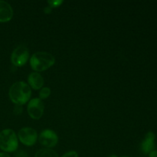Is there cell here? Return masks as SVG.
<instances>
[{"instance_id": "cell-7", "label": "cell", "mask_w": 157, "mask_h": 157, "mask_svg": "<svg viewBox=\"0 0 157 157\" xmlns=\"http://www.w3.org/2000/svg\"><path fill=\"white\" fill-rule=\"evenodd\" d=\"M38 141L44 147L50 149L55 147L58 144V135L53 130L46 129L41 132L38 136Z\"/></svg>"}, {"instance_id": "cell-13", "label": "cell", "mask_w": 157, "mask_h": 157, "mask_svg": "<svg viewBox=\"0 0 157 157\" xmlns=\"http://www.w3.org/2000/svg\"><path fill=\"white\" fill-rule=\"evenodd\" d=\"M48 3L49 4V6L50 7H58V6H61L63 3L62 0H58V1H48Z\"/></svg>"}, {"instance_id": "cell-11", "label": "cell", "mask_w": 157, "mask_h": 157, "mask_svg": "<svg viewBox=\"0 0 157 157\" xmlns=\"http://www.w3.org/2000/svg\"><path fill=\"white\" fill-rule=\"evenodd\" d=\"M35 157H58V155L52 149L43 148L35 153Z\"/></svg>"}, {"instance_id": "cell-1", "label": "cell", "mask_w": 157, "mask_h": 157, "mask_svg": "<svg viewBox=\"0 0 157 157\" xmlns=\"http://www.w3.org/2000/svg\"><path fill=\"white\" fill-rule=\"evenodd\" d=\"M9 98L17 105L25 104L32 95L31 87L23 81H18L11 86L9 92Z\"/></svg>"}, {"instance_id": "cell-3", "label": "cell", "mask_w": 157, "mask_h": 157, "mask_svg": "<svg viewBox=\"0 0 157 157\" xmlns=\"http://www.w3.org/2000/svg\"><path fill=\"white\" fill-rule=\"evenodd\" d=\"M18 136L15 131L6 129L0 132V149L5 153H12L18 149Z\"/></svg>"}, {"instance_id": "cell-2", "label": "cell", "mask_w": 157, "mask_h": 157, "mask_svg": "<svg viewBox=\"0 0 157 157\" xmlns=\"http://www.w3.org/2000/svg\"><path fill=\"white\" fill-rule=\"evenodd\" d=\"M55 63V58L48 52H38L30 58V65L35 72L44 71Z\"/></svg>"}, {"instance_id": "cell-16", "label": "cell", "mask_w": 157, "mask_h": 157, "mask_svg": "<svg viewBox=\"0 0 157 157\" xmlns=\"http://www.w3.org/2000/svg\"><path fill=\"white\" fill-rule=\"evenodd\" d=\"M51 12H52V7H50V6H48V7L44 9V12L45 13H50Z\"/></svg>"}, {"instance_id": "cell-6", "label": "cell", "mask_w": 157, "mask_h": 157, "mask_svg": "<svg viewBox=\"0 0 157 157\" xmlns=\"http://www.w3.org/2000/svg\"><path fill=\"white\" fill-rule=\"evenodd\" d=\"M44 103L39 98H33L28 104V113L34 120L40 119L44 113Z\"/></svg>"}, {"instance_id": "cell-8", "label": "cell", "mask_w": 157, "mask_h": 157, "mask_svg": "<svg viewBox=\"0 0 157 157\" xmlns=\"http://www.w3.org/2000/svg\"><path fill=\"white\" fill-rule=\"evenodd\" d=\"M13 16V9L7 2L0 0V22H7Z\"/></svg>"}, {"instance_id": "cell-5", "label": "cell", "mask_w": 157, "mask_h": 157, "mask_svg": "<svg viewBox=\"0 0 157 157\" xmlns=\"http://www.w3.org/2000/svg\"><path fill=\"white\" fill-rule=\"evenodd\" d=\"M18 139L20 142L27 147H32L37 142L38 133L32 127H23L18 131Z\"/></svg>"}, {"instance_id": "cell-10", "label": "cell", "mask_w": 157, "mask_h": 157, "mask_svg": "<svg viewBox=\"0 0 157 157\" xmlns=\"http://www.w3.org/2000/svg\"><path fill=\"white\" fill-rule=\"evenodd\" d=\"M29 87L34 90H39L44 85V78L38 72H32L28 77Z\"/></svg>"}, {"instance_id": "cell-18", "label": "cell", "mask_w": 157, "mask_h": 157, "mask_svg": "<svg viewBox=\"0 0 157 157\" xmlns=\"http://www.w3.org/2000/svg\"><path fill=\"white\" fill-rule=\"evenodd\" d=\"M109 157H117L116 156V155H111V156H110Z\"/></svg>"}, {"instance_id": "cell-9", "label": "cell", "mask_w": 157, "mask_h": 157, "mask_svg": "<svg viewBox=\"0 0 157 157\" xmlns=\"http://www.w3.org/2000/svg\"><path fill=\"white\" fill-rule=\"evenodd\" d=\"M155 134L153 132H148L141 144V150L144 154H149L155 150Z\"/></svg>"}, {"instance_id": "cell-12", "label": "cell", "mask_w": 157, "mask_h": 157, "mask_svg": "<svg viewBox=\"0 0 157 157\" xmlns=\"http://www.w3.org/2000/svg\"><path fill=\"white\" fill-rule=\"evenodd\" d=\"M51 94V89L49 87H42L39 92V99L44 100L48 98Z\"/></svg>"}, {"instance_id": "cell-4", "label": "cell", "mask_w": 157, "mask_h": 157, "mask_svg": "<svg viewBox=\"0 0 157 157\" xmlns=\"http://www.w3.org/2000/svg\"><path fill=\"white\" fill-rule=\"evenodd\" d=\"M29 52L25 45H19L13 51L11 55V61L15 67H21L27 63Z\"/></svg>"}, {"instance_id": "cell-17", "label": "cell", "mask_w": 157, "mask_h": 157, "mask_svg": "<svg viewBox=\"0 0 157 157\" xmlns=\"http://www.w3.org/2000/svg\"><path fill=\"white\" fill-rule=\"evenodd\" d=\"M0 157H10V156L7 153L2 152V153H0Z\"/></svg>"}, {"instance_id": "cell-15", "label": "cell", "mask_w": 157, "mask_h": 157, "mask_svg": "<svg viewBox=\"0 0 157 157\" xmlns=\"http://www.w3.org/2000/svg\"><path fill=\"white\" fill-rule=\"evenodd\" d=\"M149 157H157V150H154L149 153Z\"/></svg>"}, {"instance_id": "cell-19", "label": "cell", "mask_w": 157, "mask_h": 157, "mask_svg": "<svg viewBox=\"0 0 157 157\" xmlns=\"http://www.w3.org/2000/svg\"><path fill=\"white\" fill-rule=\"evenodd\" d=\"M121 157H129V156H121Z\"/></svg>"}, {"instance_id": "cell-14", "label": "cell", "mask_w": 157, "mask_h": 157, "mask_svg": "<svg viewBox=\"0 0 157 157\" xmlns=\"http://www.w3.org/2000/svg\"><path fill=\"white\" fill-rule=\"evenodd\" d=\"M61 157H78V153L76 151H68Z\"/></svg>"}]
</instances>
